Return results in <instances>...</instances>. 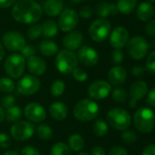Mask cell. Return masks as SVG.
<instances>
[{"label":"cell","mask_w":155,"mask_h":155,"mask_svg":"<svg viewBox=\"0 0 155 155\" xmlns=\"http://www.w3.org/2000/svg\"><path fill=\"white\" fill-rule=\"evenodd\" d=\"M91 155H106L104 149L100 146H96L92 149Z\"/></svg>","instance_id":"f5cc1de1"},{"label":"cell","mask_w":155,"mask_h":155,"mask_svg":"<svg viewBox=\"0 0 155 155\" xmlns=\"http://www.w3.org/2000/svg\"><path fill=\"white\" fill-rule=\"evenodd\" d=\"M133 124L140 133H151L155 126L154 112L146 107L138 109L133 115Z\"/></svg>","instance_id":"3957f363"},{"label":"cell","mask_w":155,"mask_h":155,"mask_svg":"<svg viewBox=\"0 0 155 155\" xmlns=\"http://www.w3.org/2000/svg\"><path fill=\"white\" fill-rule=\"evenodd\" d=\"M3 155H20L17 152H16V151H7V152H5V153Z\"/></svg>","instance_id":"9f6ffc18"},{"label":"cell","mask_w":155,"mask_h":155,"mask_svg":"<svg viewBox=\"0 0 155 155\" xmlns=\"http://www.w3.org/2000/svg\"><path fill=\"white\" fill-rule=\"evenodd\" d=\"M6 74L12 79L20 78L26 69V59L19 54H13L6 57L4 64Z\"/></svg>","instance_id":"ba28073f"},{"label":"cell","mask_w":155,"mask_h":155,"mask_svg":"<svg viewBox=\"0 0 155 155\" xmlns=\"http://www.w3.org/2000/svg\"><path fill=\"white\" fill-rule=\"evenodd\" d=\"M26 35L29 40H36L42 35V26L41 25L35 24L30 26L26 31Z\"/></svg>","instance_id":"e575fe53"},{"label":"cell","mask_w":155,"mask_h":155,"mask_svg":"<svg viewBox=\"0 0 155 155\" xmlns=\"http://www.w3.org/2000/svg\"><path fill=\"white\" fill-rule=\"evenodd\" d=\"M24 114L31 122L34 123H41L47 117V113L45 108L37 103H30L28 104L24 110Z\"/></svg>","instance_id":"2e32d148"},{"label":"cell","mask_w":155,"mask_h":155,"mask_svg":"<svg viewBox=\"0 0 155 155\" xmlns=\"http://www.w3.org/2000/svg\"><path fill=\"white\" fill-rule=\"evenodd\" d=\"M2 45L8 51L17 53L26 45V39L19 32L10 31L2 36Z\"/></svg>","instance_id":"8fae6325"},{"label":"cell","mask_w":155,"mask_h":155,"mask_svg":"<svg viewBox=\"0 0 155 155\" xmlns=\"http://www.w3.org/2000/svg\"><path fill=\"white\" fill-rule=\"evenodd\" d=\"M147 104L149 106L155 108V88H153L147 95Z\"/></svg>","instance_id":"681fc988"},{"label":"cell","mask_w":155,"mask_h":155,"mask_svg":"<svg viewBox=\"0 0 155 155\" xmlns=\"http://www.w3.org/2000/svg\"><path fill=\"white\" fill-rule=\"evenodd\" d=\"M145 74V69L141 65H135L132 69V74L134 77H141Z\"/></svg>","instance_id":"7dc6e473"},{"label":"cell","mask_w":155,"mask_h":155,"mask_svg":"<svg viewBox=\"0 0 155 155\" xmlns=\"http://www.w3.org/2000/svg\"><path fill=\"white\" fill-rule=\"evenodd\" d=\"M151 46H153V47H155V41H153L152 43H151V45H150Z\"/></svg>","instance_id":"91938a15"},{"label":"cell","mask_w":155,"mask_h":155,"mask_svg":"<svg viewBox=\"0 0 155 155\" xmlns=\"http://www.w3.org/2000/svg\"><path fill=\"white\" fill-rule=\"evenodd\" d=\"M21 52V55L25 58V59H27L33 55H35L36 54V48L33 46V45H26L24 46V48L20 51Z\"/></svg>","instance_id":"b9f144b4"},{"label":"cell","mask_w":155,"mask_h":155,"mask_svg":"<svg viewBox=\"0 0 155 155\" xmlns=\"http://www.w3.org/2000/svg\"><path fill=\"white\" fill-rule=\"evenodd\" d=\"M136 15L139 20L143 22H149L154 15V8L151 3L143 2L138 5Z\"/></svg>","instance_id":"603a6c76"},{"label":"cell","mask_w":155,"mask_h":155,"mask_svg":"<svg viewBox=\"0 0 155 155\" xmlns=\"http://www.w3.org/2000/svg\"><path fill=\"white\" fill-rule=\"evenodd\" d=\"M150 44L142 35H134L129 39L126 48L130 57L133 60H142L149 51Z\"/></svg>","instance_id":"8992f818"},{"label":"cell","mask_w":155,"mask_h":155,"mask_svg":"<svg viewBox=\"0 0 155 155\" xmlns=\"http://www.w3.org/2000/svg\"><path fill=\"white\" fill-rule=\"evenodd\" d=\"M50 155H71V153L69 145H67L65 143L59 142L52 146Z\"/></svg>","instance_id":"4dcf8cb0"},{"label":"cell","mask_w":155,"mask_h":155,"mask_svg":"<svg viewBox=\"0 0 155 155\" xmlns=\"http://www.w3.org/2000/svg\"><path fill=\"white\" fill-rule=\"evenodd\" d=\"M15 103H16V98L10 94H7L1 98V105L3 108L7 109L11 106L15 105Z\"/></svg>","instance_id":"f35d334b"},{"label":"cell","mask_w":155,"mask_h":155,"mask_svg":"<svg viewBox=\"0 0 155 155\" xmlns=\"http://www.w3.org/2000/svg\"><path fill=\"white\" fill-rule=\"evenodd\" d=\"M107 120L111 127L119 131L127 130L132 123L130 114L125 109L120 107L111 109L107 114Z\"/></svg>","instance_id":"5b68a950"},{"label":"cell","mask_w":155,"mask_h":155,"mask_svg":"<svg viewBox=\"0 0 155 155\" xmlns=\"http://www.w3.org/2000/svg\"><path fill=\"white\" fill-rule=\"evenodd\" d=\"M21 155H41L39 151L37 149H36L33 146L30 145H26L25 146L22 151H21Z\"/></svg>","instance_id":"f6af8a7d"},{"label":"cell","mask_w":155,"mask_h":155,"mask_svg":"<svg viewBox=\"0 0 155 155\" xmlns=\"http://www.w3.org/2000/svg\"><path fill=\"white\" fill-rule=\"evenodd\" d=\"M77 57H78L79 62H80L82 64L88 67L95 66L98 64L99 59H100L97 50L89 45L80 46L78 49Z\"/></svg>","instance_id":"5bb4252c"},{"label":"cell","mask_w":155,"mask_h":155,"mask_svg":"<svg viewBox=\"0 0 155 155\" xmlns=\"http://www.w3.org/2000/svg\"><path fill=\"white\" fill-rule=\"evenodd\" d=\"M116 5L120 13L130 15L136 9L137 0H118Z\"/></svg>","instance_id":"4316f807"},{"label":"cell","mask_w":155,"mask_h":155,"mask_svg":"<svg viewBox=\"0 0 155 155\" xmlns=\"http://www.w3.org/2000/svg\"><path fill=\"white\" fill-rule=\"evenodd\" d=\"M11 145V139L9 135L5 133H0V148L6 150Z\"/></svg>","instance_id":"ab89813d"},{"label":"cell","mask_w":155,"mask_h":155,"mask_svg":"<svg viewBox=\"0 0 155 155\" xmlns=\"http://www.w3.org/2000/svg\"><path fill=\"white\" fill-rule=\"evenodd\" d=\"M109 155H128V151L124 147L115 146L110 150Z\"/></svg>","instance_id":"bcb514c9"},{"label":"cell","mask_w":155,"mask_h":155,"mask_svg":"<svg viewBox=\"0 0 155 155\" xmlns=\"http://www.w3.org/2000/svg\"><path fill=\"white\" fill-rule=\"evenodd\" d=\"M41 87V83L39 79L35 75H25L21 77L17 84H16V89L19 94L23 95H33L39 91Z\"/></svg>","instance_id":"9c48e42d"},{"label":"cell","mask_w":155,"mask_h":155,"mask_svg":"<svg viewBox=\"0 0 155 155\" xmlns=\"http://www.w3.org/2000/svg\"><path fill=\"white\" fill-rule=\"evenodd\" d=\"M69 147L74 152H79L84 148V139L79 134H72L69 138Z\"/></svg>","instance_id":"f1b7e54d"},{"label":"cell","mask_w":155,"mask_h":155,"mask_svg":"<svg viewBox=\"0 0 155 155\" xmlns=\"http://www.w3.org/2000/svg\"><path fill=\"white\" fill-rule=\"evenodd\" d=\"M83 42V35L79 31L72 30L69 32L63 38V45L70 51L78 50Z\"/></svg>","instance_id":"ac0fdd59"},{"label":"cell","mask_w":155,"mask_h":155,"mask_svg":"<svg viewBox=\"0 0 155 155\" xmlns=\"http://www.w3.org/2000/svg\"><path fill=\"white\" fill-rule=\"evenodd\" d=\"M17 0H0V8H8L13 6Z\"/></svg>","instance_id":"f907efd6"},{"label":"cell","mask_w":155,"mask_h":155,"mask_svg":"<svg viewBox=\"0 0 155 155\" xmlns=\"http://www.w3.org/2000/svg\"><path fill=\"white\" fill-rule=\"evenodd\" d=\"M111 25L107 18H98L94 20L89 27L90 37L97 43L105 41L111 34Z\"/></svg>","instance_id":"52a82bcc"},{"label":"cell","mask_w":155,"mask_h":155,"mask_svg":"<svg viewBox=\"0 0 155 155\" xmlns=\"http://www.w3.org/2000/svg\"><path fill=\"white\" fill-rule=\"evenodd\" d=\"M26 66L27 67V70L30 72V74L35 76L43 75L47 70V64L45 60L37 55H33L27 58Z\"/></svg>","instance_id":"e0dca14e"},{"label":"cell","mask_w":155,"mask_h":155,"mask_svg":"<svg viewBox=\"0 0 155 155\" xmlns=\"http://www.w3.org/2000/svg\"><path fill=\"white\" fill-rule=\"evenodd\" d=\"M78 155H90V153H85V152H81V153H79Z\"/></svg>","instance_id":"680465c9"},{"label":"cell","mask_w":155,"mask_h":155,"mask_svg":"<svg viewBox=\"0 0 155 155\" xmlns=\"http://www.w3.org/2000/svg\"><path fill=\"white\" fill-rule=\"evenodd\" d=\"M99 104L90 99H83L78 102L74 107L73 114L79 122H90L99 115Z\"/></svg>","instance_id":"7a4b0ae2"},{"label":"cell","mask_w":155,"mask_h":155,"mask_svg":"<svg viewBox=\"0 0 155 155\" xmlns=\"http://www.w3.org/2000/svg\"><path fill=\"white\" fill-rule=\"evenodd\" d=\"M22 117V111L20 107L16 105H13L6 109L5 112V118L8 123H16L19 121Z\"/></svg>","instance_id":"83f0119b"},{"label":"cell","mask_w":155,"mask_h":155,"mask_svg":"<svg viewBox=\"0 0 155 155\" xmlns=\"http://www.w3.org/2000/svg\"><path fill=\"white\" fill-rule=\"evenodd\" d=\"M109 131V126L106 122L103 120H97L93 124V133L96 134V136L103 137L107 134Z\"/></svg>","instance_id":"1f68e13d"},{"label":"cell","mask_w":155,"mask_h":155,"mask_svg":"<svg viewBox=\"0 0 155 155\" xmlns=\"http://www.w3.org/2000/svg\"><path fill=\"white\" fill-rule=\"evenodd\" d=\"M72 75H73V77L75 78V80H77L78 82H81V83L86 82V81L88 80V77H89L87 72H86L85 70H83V69L78 67V66L73 70Z\"/></svg>","instance_id":"74e56055"},{"label":"cell","mask_w":155,"mask_h":155,"mask_svg":"<svg viewBox=\"0 0 155 155\" xmlns=\"http://www.w3.org/2000/svg\"><path fill=\"white\" fill-rule=\"evenodd\" d=\"M150 2H155V0H149Z\"/></svg>","instance_id":"94428289"},{"label":"cell","mask_w":155,"mask_h":155,"mask_svg":"<svg viewBox=\"0 0 155 155\" xmlns=\"http://www.w3.org/2000/svg\"><path fill=\"white\" fill-rule=\"evenodd\" d=\"M111 58H112V62L114 64H121L123 62L124 60V54L122 51V49H115L112 54H111Z\"/></svg>","instance_id":"7bdbcfd3"},{"label":"cell","mask_w":155,"mask_h":155,"mask_svg":"<svg viewBox=\"0 0 155 155\" xmlns=\"http://www.w3.org/2000/svg\"><path fill=\"white\" fill-rule=\"evenodd\" d=\"M12 137L19 142L28 140L35 133V126L30 122L17 121L14 123L10 130Z\"/></svg>","instance_id":"7c38bea8"},{"label":"cell","mask_w":155,"mask_h":155,"mask_svg":"<svg viewBox=\"0 0 155 155\" xmlns=\"http://www.w3.org/2000/svg\"><path fill=\"white\" fill-rule=\"evenodd\" d=\"M129 41V31L124 26H117L110 34V44L114 49H122Z\"/></svg>","instance_id":"9a60e30c"},{"label":"cell","mask_w":155,"mask_h":155,"mask_svg":"<svg viewBox=\"0 0 155 155\" xmlns=\"http://www.w3.org/2000/svg\"><path fill=\"white\" fill-rule=\"evenodd\" d=\"M145 32L149 36H155V20H150L146 25Z\"/></svg>","instance_id":"c3c4849f"},{"label":"cell","mask_w":155,"mask_h":155,"mask_svg":"<svg viewBox=\"0 0 155 155\" xmlns=\"http://www.w3.org/2000/svg\"><path fill=\"white\" fill-rule=\"evenodd\" d=\"M42 13V7L35 0H17L11 11L12 17L16 22L26 25L37 23Z\"/></svg>","instance_id":"6da1fadb"},{"label":"cell","mask_w":155,"mask_h":155,"mask_svg":"<svg viewBox=\"0 0 155 155\" xmlns=\"http://www.w3.org/2000/svg\"><path fill=\"white\" fill-rule=\"evenodd\" d=\"M65 89H66V84L65 83L62 81V80H59V79H57L51 85V88H50V92L52 94L53 96L55 97H58V96H61L64 92H65Z\"/></svg>","instance_id":"836d02e7"},{"label":"cell","mask_w":155,"mask_h":155,"mask_svg":"<svg viewBox=\"0 0 155 155\" xmlns=\"http://www.w3.org/2000/svg\"><path fill=\"white\" fill-rule=\"evenodd\" d=\"M37 133L38 137L41 140H44V141L50 140L52 135H53V131L50 128V126L48 125V124H40V125H38L37 129Z\"/></svg>","instance_id":"d6a6232c"},{"label":"cell","mask_w":155,"mask_h":155,"mask_svg":"<svg viewBox=\"0 0 155 155\" xmlns=\"http://www.w3.org/2000/svg\"><path fill=\"white\" fill-rule=\"evenodd\" d=\"M5 119V111L2 106H0V123H2Z\"/></svg>","instance_id":"11a10c76"},{"label":"cell","mask_w":155,"mask_h":155,"mask_svg":"<svg viewBox=\"0 0 155 155\" xmlns=\"http://www.w3.org/2000/svg\"><path fill=\"white\" fill-rule=\"evenodd\" d=\"M148 93V85L144 81H137L132 84L130 89L131 99L139 101L143 98Z\"/></svg>","instance_id":"cb8c5ba5"},{"label":"cell","mask_w":155,"mask_h":155,"mask_svg":"<svg viewBox=\"0 0 155 155\" xmlns=\"http://www.w3.org/2000/svg\"><path fill=\"white\" fill-rule=\"evenodd\" d=\"M5 47L4 45L0 43V62L3 60V58L5 57Z\"/></svg>","instance_id":"db71d44e"},{"label":"cell","mask_w":155,"mask_h":155,"mask_svg":"<svg viewBox=\"0 0 155 155\" xmlns=\"http://www.w3.org/2000/svg\"><path fill=\"white\" fill-rule=\"evenodd\" d=\"M146 69L152 74H155V51L152 52L146 60Z\"/></svg>","instance_id":"60d3db41"},{"label":"cell","mask_w":155,"mask_h":155,"mask_svg":"<svg viewBox=\"0 0 155 155\" xmlns=\"http://www.w3.org/2000/svg\"><path fill=\"white\" fill-rule=\"evenodd\" d=\"M122 139L126 144H132L137 141V135L132 130H124L122 134Z\"/></svg>","instance_id":"8d00e7d4"},{"label":"cell","mask_w":155,"mask_h":155,"mask_svg":"<svg viewBox=\"0 0 155 155\" xmlns=\"http://www.w3.org/2000/svg\"><path fill=\"white\" fill-rule=\"evenodd\" d=\"M118 13L117 5L113 3L101 1L96 6V14L100 18H106L110 15H115Z\"/></svg>","instance_id":"ffe728a7"},{"label":"cell","mask_w":155,"mask_h":155,"mask_svg":"<svg viewBox=\"0 0 155 155\" xmlns=\"http://www.w3.org/2000/svg\"><path fill=\"white\" fill-rule=\"evenodd\" d=\"M68 107L62 102H55L49 106V114L56 121H63L68 116Z\"/></svg>","instance_id":"44dd1931"},{"label":"cell","mask_w":155,"mask_h":155,"mask_svg":"<svg viewBox=\"0 0 155 155\" xmlns=\"http://www.w3.org/2000/svg\"><path fill=\"white\" fill-rule=\"evenodd\" d=\"M42 26V35L47 38L55 37L58 32V25L53 20H46L41 25Z\"/></svg>","instance_id":"484cf974"},{"label":"cell","mask_w":155,"mask_h":155,"mask_svg":"<svg viewBox=\"0 0 155 155\" xmlns=\"http://www.w3.org/2000/svg\"><path fill=\"white\" fill-rule=\"evenodd\" d=\"M79 60L77 54L70 50L63 49L57 53L55 64L58 71L62 74H70L78 66Z\"/></svg>","instance_id":"277c9868"},{"label":"cell","mask_w":155,"mask_h":155,"mask_svg":"<svg viewBox=\"0 0 155 155\" xmlns=\"http://www.w3.org/2000/svg\"><path fill=\"white\" fill-rule=\"evenodd\" d=\"M111 95H112V99L117 103H124L127 101V98H128L127 92L125 91V89L121 88V87L114 89Z\"/></svg>","instance_id":"d590c367"},{"label":"cell","mask_w":155,"mask_h":155,"mask_svg":"<svg viewBox=\"0 0 155 155\" xmlns=\"http://www.w3.org/2000/svg\"><path fill=\"white\" fill-rule=\"evenodd\" d=\"M72 3H81V2H83V1H85V0H70Z\"/></svg>","instance_id":"6f0895ef"},{"label":"cell","mask_w":155,"mask_h":155,"mask_svg":"<svg viewBox=\"0 0 155 155\" xmlns=\"http://www.w3.org/2000/svg\"><path fill=\"white\" fill-rule=\"evenodd\" d=\"M79 20V15L76 10L72 8L63 9L59 14L58 25V28L63 32H70L74 30Z\"/></svg>","instance_id":"30bf717a"},{"label":"cell","mask_w":155,"mask_h":155,"mask_svg":"<svg viewBox=\"0 0 155 155\" xmlns=\"http://www.w3.org/2000/svg\"><path fill=\"white\" fill-rule=\"evenodd\" d=\"M111 85L110 83L103 80H97L90 84L88 88V94L93 100H102L110 95Z\"/></svg>","instance_id":"4fadbf2b"},{"label":"cell","mask_w":155,"mask_h":155,"mask_svg":"<svg viewBox=\"0 0 155 155\" xmlns=\"http://www.w3.org/2000/svg\"><path fill=\"white\" fill-rule=\"evenodd\" d=\"M92 14H93V10H92L91 6L85 5L80 9V11L79 13V15L81 16L84 19H88V18H90L92 16Z\"/></svg>","instance_id":"ee69618b"},{"label":"cell","mask_w":155,"mask_h":155,"mask_svg":"<svg viewBox=\"0 0 155 155\" xmlns=\"http://www.w3.org/2000/svg\"><path fill=\"white\" fill-rule=\"evenodd\" d=\"M64 8L63 0H46L43 5V11L48 16H57Z\"/></svg>","instance_id":"7402d4cb"},{"label":"cell","mask_w":155,"mask_h":155,"mask_svg":"<svg viewBox=\"0 0 155 155\" xmlns=\"http://www.w3.org/2000/svg\"><path fill=\"white\" fill-rule=\"evenodd\" d=\"M142 155H155V144H150L146 146L143 149Z\"/></svg>","instance_id":"816d5d0a"},{"label":"cell","mask_w":155,"mask_h":155,"mask_svg":"<svg viewBox=\"0 0 155 155\" xmlns=\"http://www.w3.org/2000/svg\"><path fill=\"white\" fill-rule=\"evenodd\" d=\"M39 52L45 56H52L58 52V45L52 40H43L38 46Z\"/></svg>","instance_id":"d4e9b609"},{"label":"cell","mask_w":155,"mask_h":155,"mask_svg":"<svg viewBox=\"0 0 155 155\" xmlns=\"http://www.w3.org/2000/svg\"><path fill=\"white\" fill-rule=\"evenodd\" d=\"M16 84L12 78L1 77L0 78V91L5 94H11L15 91Z\"/></svg>","instance_id":"f546056e"},{"label":"cell","mask_w":155,"mask_h":155,"mask_svg":"<svg viewBox=\"0 0 155 155\" xmlns=\"http://www.w3.org/2000/svg\"><path fill=\"white\" fill-rule=\"evenodd\" d=\"M108 78L112 85H121L127 79V71L122 66H113L108 73Z\"/></svg>","instance_id":"d6986e66"}]
</instances>
